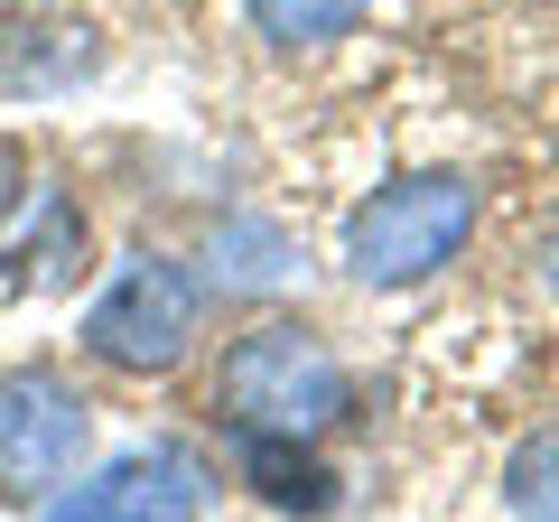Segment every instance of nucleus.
Listing matches in <instances>:
<instances>
[{
    "label": "nucleus",
    "mask_w": 559,
    "mask_h": 522,
    "mask_svg": "<svg viewBox=\"0 0 559 522\" xmlns=\"http://www.w3.org/2000/svg\"><path fill=\"white\" fill-rule=\"evenodd\" d=\"M215 411L242 429V439H318L355 411V382H345L336 345L299 318H271L252 336L224 345V373H215Z\"/></svg>",
    "instance_id": "nucleus-1"
},
{
    "label": "nucleus",
    "mask_w": 559,
    "mask_h": 522,
    "mask_svg": "<svg viewBox=\"0 0 559 522\" xmlns=\"http://www.w3.org/2000/svg\"><path fill=\"white\" fill-rule=\"evenodd\" d=\"M466 234H476V187L457 168H419V178H392V187H373L355 205V224H345V271L364 289H411L429 271H448L466 252Z\"/></svg>",
    "instance_id": "nucleus-2"
},
{
    "label": "nucleus",
    "mask_w": 559,
    "mask_h": 522,
    "mask_svg": "<svg viewBox=\"0 0 559 522\" xmlns=\"http://www.w3.org/2000/svg\"><path fill=\"white\" fill-rule=\"evenodd\" d=\"M197 327H205V281L187 261H159L140 252L121 261L103 299L84 308V355L112 364V373H178L197 355Z\"/></svg>",
    "instance_id": "nucleus-3"
},
{
    "label": "nucleus",
    "mask_w": 559,
    "mask_h": 522,
    "mask_svg": "<svg viewBox=\"0 0 559 522\" xmlns=\"http://www.w3.org/2000/svg\"><path fill=\"white\" fill-rule=\"evenodd\" d=\"M94 448V411L66 373L20 364L0 373V503H57Z\"/></svg>",
    "instance_id": "nucleus-4"
},
{
    "label": "nucleus",
    "mask_w": 559,
    "mask_h": 522,
    "mask_svg": "<svg viewBox=\"0 0 559 522\" xmlns=\"http://www.w3.org/2000/svg\"><path fill=\"white\" fill-rule=\"evenodd\" d=\"M47 522H205V466L187 448H140V458H112L94 485L38 503Z\"/></svg>",
    "instance_id": "nucleus-5"
},
{
    "label": "nucleus",
    "mask_w": 559,
    "mask_h": 522,
    "mask_svg": "<svg viewBox=\"0 0 559 522\" xmlns=\"http://www.w3.org/2000/svg\"><path fill=\"white\" fill-rule=\"evenodd\" d=\"M242 476H252V495L280 503V513H326V503H336V476L308 458V439H242Z\"/></svg>",
    "instance_id": "nucleus-6"
},
{
    "label": "nucleus",
    "mask_w": 559,
    "mask_h": 522,
    "mask_svg": "<svg viewBox=\"0 0 559 522\" xmlns=\"http://www.w3.org/2000/svg\"><path fill=\"white\" fill-rule=\"evenodd\" d=\"M215 281L242 289V299H261V289L289 281V242H280L271 224H252V215H224L215 224Z\"/></svg>",
    "instance_id": "nucleus-7"
},
{
    "label": "nucleus",
    "mask_w": 559,
    "mask_h": 522,
    "mask_svg": "<svg viewBox=\"0 0 559 522\" xmlns=\"http://www.w3.org/2000/svg\"><path fill=\"white\" fill-rule=\"evenodd\" d=\"M242 10H252V28L271 47H336V38L364 28L373 0H242Z\"/></svg>",
    "instance_id": "nucleus-8"
},
{
    "label": "nucleus",
    "mask_w": 559,
    "mask_h": 522,
    "mask_svg": "<svg viewBox=\"0 0 559 522\" xmlns=\"http://www.w3.org/2000/svg\"><path fill=\"white\" fill-rule=\"evenodd\" d=\"M503 503L513 522H559V429H532L503 466Z\"/></svg>",
    "instance_id": "nucleus-9"
},
{
    "label": "nucleus",
    "mask_w": 559,
    "mask_h": 522,
    "mask_svg": "<svg viewBox=\"0 0 559 522\" xmlns=\"http://www.w3.org/2000/svg\"><path fill=\"white\" fill-rule=\"evenodd\" d=\"M540 271H550V289H559V224H550V242H540Z\"/></svg>",
    "instance_id": "nucleus-10"
}]
</instances>
